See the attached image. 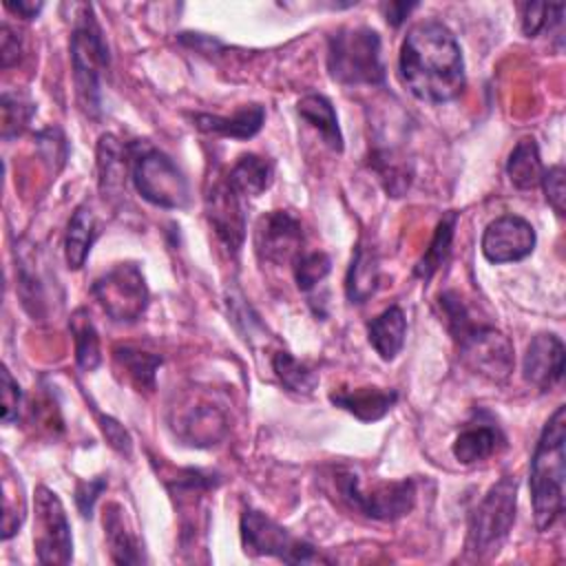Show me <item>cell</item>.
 Masks as SVG:
<instances>
[{"label": "cell", "instance_id": "obj_1", "mask_svg": "<svg viewBox=\"0 0 566 566\" xmlns=\"http://www.w3.org/2000/svg\"><path fill=\"white\" fill-rule=\"evenodd\" d=\"M398 73L409 93L429 104L455 99L464 88L462 49L438 20L413 24L400 46Z\"/></svg>", "mask_w": 566, "mask_h": 566}, {"label": "cell", "instance_id": "obj_2", "mask_svg": "<svg viewBox=\"0 0 566 566\" xmlns=\"http://www.w3.org/2000/svg\"><path fill=\"white\" fill-rule=\"evenodd\" d=\"M566 407L559 405L546 420L531 458L528 484L537 531H548L564 513L566 475Z\"/></svg>", "mask_w": 566, "mask_h": 566}, {"label": "cell", "instance_id": "obj_3", "mask_svg": "<svg viewBox=\"0 0 566 566\" xmlns=\"http://www.w3.org/2000/svg\"><path fill=\"white\" fill-rule=\"evenodd\" d=\"M329 75L347 86L382 84L380 35L369 27H340L327 40Z\"/></svg>", "mask_w": 566, "mask_h": 566}, {"label": "cell", "instance_id": "obj_4", "mask_svg": "<svg viewBox=\"0 0 566 566\" xmlns=\"http://www.w3.org/2000/svg\"><path fill=\"white\" fill-rule=\"evenodd\" d=\"M517 509V480L504 475L493 484L486 495L469 515L467 526V553L475 559H484L500 551L511 533Z\"/></svg>", "mask_w": 566, "mask_h": 566}, {"label": "cell", "instance_id": "obj_5", "mask_svg": "<svg viewBox=\"0 0 566 566\" xmlns=\"http://www.w3.org/2000/svg\"><path fill=\"white\" fill-rule=\"evenodd\" d=\"M71 33V64L75 93L86 115L99 113V82L108 66V49L102 38V29L93 18V9L82 4V15Z\"/></svg>", "mask_w": 566, "mask_h": 566}, {"label": "cell", "instance_id": "obj_6", "mask_svg": "<svg viewBox=\"0 0 566 566\" xmlns=\"http://www.w3.org/2000/svg\"><path fill=\"white\" fill-rule=\"evenodd\" d=\"M130 179L137 192L159 208H184L188 203V181L177 164L161 150L133 144L130 146Z\"/></svg>", "mask_w": 566, "mask_h": 566}, {"label": "cell", "instance_id": "obj_7", "mask_svg": "<svg viewBox=\"0 0 566 566\" xmlns=\"http://www.w3.org/2000/svg\"><path fill=\"white\" fill-rule=\"evenodd\" d=\"M241 542L250 555H270L285 564L327 562L312 544L294 537L287 528L256 509H245L239 522Z\"/></svg>", "mask_w": 566, "mask_h": 566}, {"label": "cell", "instance_id": "obj_8", "mask_svg": "<svg viewBox=\"0 0 566 566\" xmlns=\"http://www.w3.org/2000/svg\"><path fill=\"white\" fill-rule=\"evenodd\" d=\"M340 500L356 513L371 520H398L413 509L416 484L413 480L385 482L365 491L352 471H336L334 475Z\"/></svg>", "mask_w": 566, "mask_h": 566}, {"label": "cell", "instance_id": "obj_9", "mask_svg": "<svg viewBox=\"0 0 566 566\" xmlns=\"http://www.w3.org/2000/svg\"><path fill=\"white\" fill-rule=\"evenodd\" d=\"M91 292L99 307L117 323H133L148 307V285L137 263L113 265L93 281Z\"/></svg>", "mask_w": 566, "mask_h": 566}, {"label": "cell", "instance_id": "obj_10", "mask_svg": "<svg viewBox=\"0 0 566 566\" xmlns=\"http://www.w3.org/2000/svg\"><path fill=\"white\" fill-rule=\"evenodd\" d=\"M33 546L40 564H69L73 557L71 524L60 497L38 486L33 497Z\"/></svg>", "mask_w": 566, "mask_h": 566}, {"label": "cell", "instance_id": "obj_11", "mask_svg": "<svg viewBox=\"0 0 566 566\" xmlns=\"http://www.w3.org/2000/svg\"><path fill=\"white\" fill-rule=\"evenodd\" d=\"M455 345L462 363L471 371L493 382H504L511 376L515 363L513 345L500 329L475 323L460 338H455Z\"/></svg>", "mask_w": 566, "mask_h": 566}, {"label": "cell", "instance_id": "obj_12", "mask_svg": "<svg viewBox=\"0 0 566 566\" xmlns=\"http://www.w3.org/2000/svg\"><path fill=\"white\" fill-rule=\"evenodd\" d=\"M301 245L303 228L294 214L285 210H272L259 219L254 230V250L261 261L276 265L296 261Z\"/></svg>", "mask_w": 566, "mask_h": 566}, {"label": "cell", "instance_id": "obj_13", "mask_svg": "<svg viewBox=\"0 0 566 566\" xmlns=\"http://www.w3.org/2000/svg\"><path fill=\"white\" fill-rule=\"evenodd\" d=\"M535 241V228L526 219L502 214L484 228L480 248L491 263H513L526 259L533 252Z\"/></svg>", "mask_w": 566, "mask_h": 566}, {"label": "cell", "instance_id": "obj_14", "mask_svg": "<svg viewBox=\"0 0 566 566\" xmlns=\"http://www.w3.org/2000/svg\"><path fill=\"white\" fill-rule=\"evenodd\" d=\"M206 214L223 245L239 252L245 239V208L243 197L228 184L226 177L217 179L206 192Z\"/></svg>", "mask_w": 566, "mask_h": 566}, {"label": "cell", "instance_id": "obj_15", "mask_svg": "<svg viewBox=\"0 0 566 566\" xmlns=\"http://www.w3.org/2000/svg\"><path fill=\"white\" fill-rule=\"evenodd\" d=\"M564 354L566 349L559 336L548 332L535 334L522 360V374L526 382H531L539 391L553 389L564 376Z\"/></svg>", "mask_w": 566, "mask_h": 566}, {"label": "cell", "instance_id": "obj_16", "mask_svg": "<svg viewBox=\"0 0 566 566\" xmlns=\"http://www.w3.org/2000/svg\"><path fill=\"white\" fill-rule=\"evenodd\" d=\"M504 447L506 436L500 424H495V420H484L478 416V420L464 424V429L453 440L451 451L460 464H473L491 458Z\"/></svg>", "mask_w": 566, "mask_h": 566}, {"label": "cell", "instance_id": "obj_17", "mask_svg": "<svg viewBox=\"0 0 566 566\" xmlns=\"http://www.w3.org/2000/svg\"><path fill=\"white\" fill-rule=\"evenodd\" d=\"M398 391L396 389H380V387H338L329 394V402L345 409L360 422H376L389 413L396 405Z\"/></svg>", "mask_w": 566, "mask_h": 566}, {"label": "cell", "instance_id": "obj_18", "mask_svg": "<svg viewBox=\"0 0 566 566\" xmlns=\"http://www.w3.org/2000/svg\"><path fill=\"white\" fill-rule=\"evenodd\" d=\"M192 122L201 133H208V135L250 139L261 130V126L265 122V108L261 104H245L232 117L197 113V115H192Z\"/></svg>", "mask_w": 566, "mask_h": 566}, {"label": "cell", "instance_id": "obj_19", "mask_svg": "<svg viewBox=\"0 0 566 566\" xmlns=\"http://www.w3.org/2000/svg\"><path fill=\"white\" fill-rule=\"evenodd\" d=\"M130 168V146H122L113 135H102L97 144L99 190L104 199H115L126 192V172Z\"/></svg>", "mask_w": 566, "mask_h": 566}, {"label": "cell", "instance_id": "obj_20", "mask_svg": "<svg viewBox=\"0 0 566 566\" xmlns=\"http://www.w3.org/2000/svg\"><path fill=\"white\" fill-rule=\"evenodd\" d=\"M380 281V261L376 248L360 239L354 248L347 276H345V294L349 303H365L378 287Z\"/></svg>", "mask_w": 566, "mask_h": 566}, {"label": "cell", "instance_id": "obj_21", "mask_svg": "<svg viewBox=\"0 0 566 566\" xmlns=\"http://www.w3.org/2000/svg\"><path fill=\"white\" fill-rule=\"evenodd\" d=\"M126 511L111 502L104 509V537L108 542V551L115 564H142L146 562L144 548L135 531H130L126 522Z\"/></svg>", "mask_w": 566, "mask_h": 566}, {"label": "cell", "instance_id": "obj_22", "mask_svg": "<svg viewBox=\"0 0 566 566\" xmlns=\"http://www.w3.org/2000/svg\"><path fill=\"white\" fill-rule=\"evenodd\" d=\"M405 334L407 318L398 305L387 307L367 323V340L382 360H394L400 354L405 345Z\"/></svg>", "mask_w": 566, "mask_h": 566}, {"label": "cell", "instance_id": "obj_23", "mask_svg": "<svg viewBox=\"0 0 566 566\" xmlns=\"http://www.w3.org/2000/svg\"><path fill=\"white\" fill-rule=\"evenodd\" d=\"M99 230H97V221L93 210L82 203L73 210L69 226H66V234H64V259L69 270H80L86 263V256L97 239Z\"/></svg>", "mask_w": 566, "mask_h": 566}, {"label": "cell", "instance_id": "obj_24", "mask_svg": "<svg viewBox=\"0 0 566 566\" xmlns=\"http://www.w3.org/2000/svg\"><path fill=\"white\" fill-rule=\"evenodd\" d=\"M272 177H274L272 161L261 155H254V153L241 155L234 161V166L230 168V172L226 175L228 184L241 197H259L263 190L270 188Z\"/></svg>", "mask_w": 566, "mask_h": 566}, {"label": "cell", "instance_id": "obj_25", "mask_svg": "<svg viewBox=\"0 0 566 566\" xmlns=\"http://www.w3.org/2000/svg\"><path fill=\"white\" fill-rule=\"evenodd\" d=\"M506 175L511 184L520 190H533L542 184L544 166L539 159V148L535 137L526 135L513 146L506 161Z\"/></svg>", "mask_w": 566, "mask_h": 566}, {"label": "cell", "instance_id": "obj_26", "mask_svg": "<svg viewBox=\"0 0 566 566\" xmlns=\"http://www.w3.org/2000/svg\"><path fill=\"white\" fill-rule=\"evenodd\" d=\"M296 111H298V115H301L307 124H312V126L321 133L323 142H325L332 150H336V153L343 150V135H340L338 117H336V111H334L332 102H329L325 95L310 93V95L301 97L298 104H296Z\"/></svg>", "mask_w": 566, "mask_h": 566}, {"label": "cell", "instance_id": "obj_27", "mask_svg": "<svg viewBox=\"0 0 566 566\" xmlns=\"http://www.w3.org/2000/svg\"><path fill=\"white\" fill-rule=\"evenodd\" d=\"M455 221H458V214H455V212H447V214L438 221L429 248L424 250V254L418 259V263H416V268H413V274H416L418 279L429 281V279L447 263V259H449V254H451Z\"/></svg>", "mask_w": 566, "mask_h": 566}, {"label": "cell", "instance_id": "obj_28", "mask_svg": "<svg viewBox=\"0 0 566 566\" xmlns=\"http://www.w3.org/2000/svg\"><path fill=\"white\" fill-rule=\"evenodd\" d=\"M69 329H71L73 343H75V363H77V367L84 369V371L97 369V365L102 363L99 336H97V329H95V325H93V321H91V316L84 307H77L71 314Z\"/></svg>", "mask_w": 566, "mask_h": 566}, {"label": "cell", "instance_id": "obj_29", "mask_svg": "<svg viewBox=\"0 0 566 566\" xmlns=\"http://www.w3.org/2000/svg\"><path fill=\"white\" fill-rule=\"evenodd\" d=\"M181 429V436L188 440V444L208 447L214 444L226 433V418L214 407L201 405L186 416Z\"/></svg>", "mask_w": 566, "mask_h": 566}, {"label": "cell", "instance_id": "obj_30", "mask_svg": "<svg viewBox=\"0 0 566 566\" xmlns=\"http://www.w3.org/2000/svg\"><path fill=\"white\" fill-rule=\"evenodd\" d=\"M272 369L276 374V378L281 380V385L287 389V391H294V394H312L318 385V374L307 367L305 363L296 360L292 354L287 352H276L272 356Z\"/></svg>", "mask_w": 566, "mask_h": 566}, {"label": "cell", "instance_id": "obj_31", "mask_svg": "<svg viewBox=\"0 0 566 566\" xmlns=\"http://www.w3.org/2000/svg\"><path fill=\"white\" fill-rule=\"evenodd\" d=\"M115 360L117 365L128 374V378L139 387V389H153L155 387V371L161 365V356L148 354L135 347H115Z\"/></svg>", "mask_w": 566, "mask_h": 566}, {"label": "cell", "instance_id": "obj_32", "mask_svg": "<svg viewBox=\"0 0 566 566\" xmlns=\"http://www.w3.org/2000/svg\"><path fill=\"white\" fill-rule=\"evenodd\" d=\"M11 467L4 464L2 478V539H9L24 520V495L18 478L9 475Z\"/></svg>", "mask_w": 566, "mask_h": 566}, {"label": "cell", "instance_id": "obj_33", "mask_svg": "<svg viewBox=\"0 0 566 566\" xmlns=\"http://www.w3.org/2000/svg\"><path fill=\"white\" fill-rule=\"evenodd\" d=\"M562 13L564 4L548 2H526L522 4V31L526 38H535L539 33H551L557 29L562 33Z\"/></svg>", "mask_w": 566, "mask_h": 566}, {"label": "cell", "instance_id": "obj_34", "mask_svg": "<svg viewBox=\"0 0 566 566\" xmlns=\"http://www.w3.org/2000/svg\"><path fill=\"white\" fill-rule=\"evenodd\" d=\"M0 104H2L0 106L2 108V137L11 139L29 126V122L35 113V104L27 95L9 93V91L2 93Z\"/></svg>", "mask_w": 566, "mask_h": 566}, {"label": "cell", "instance_id": "obj_35", "mask_svg": "<svg viewBox=\"0 0 566 566\" xmlns=\"http://www.w3.org/2000/svg\"><path fill=\"white\" fill-rule=\"evenodd\" d=\"M329 270L332 259L325 252H301L294 261V281L301 292H310L329 274Z\"/></svg>", "mask_w": 566, "mask_h": 566}, {"label": "cell", "instance_id": "obj_36", "mask_svg": "<svg viewBox=\"0 0 566 566\" xmlns=\"http://www.w3.org/2000/svg\"><path fill=\"white\" fill-rule=\"evenodd\" d=\"M566 170L562 164L557 166H551L548 170H544V177H542V184L544 186V195H546V201L553 206V210L564 217V199H566Z\"/></svg>", "mask_w": 566, "mask_h": 566}, {"label": "cell", "instance_id": "obj_37", "mask_svg": "<svg viewBox=\"0 0 566 566\" xmlns=\"http://www.w3.org/2000/svg\"><path fill=\"white\" fill-rule=\"evenodd\" d=\"M20 400H22L20 385L11 378L9 369L2 367V422L4 424H11L13 420H18Z\"/></svg>", "mask_w": 566, "mask_h": 566}, {"label": "cell", "instance_id": "obj_38", "mask_svg": "<svg viewBox=\"0 0 566 566\" xmlns=\"http://www.w3.org/2000/svg\"><path fill=\"white\" fill-rule=\"evenodd\" d=\"M106 489V480L104 478H95V480H88V482H80L77 489H75V502H77V509L84 517H91L93 513V504L95 500L99 497V493Z\"/></svg>", "mask_w": 566, "mask_h": 566}, {"label": "cell", "instance_id": "obj_39", "mask_svg": "<svg viewBox=\"0 0 566 566\" xmlns=\"http://www.w3.org/2000/svg\"><path fill=\"white\" fill-rule=\"evenodd\" d=\"M99 422H102L99 427H102V431H104L108 444H111L115 451L128 455V453H130V447H133V440H130L128 431H126L115 418H111V416H99Z\"/></svg>", "mask_w": 566, "mask_h": 566}, {"label": "cell", "instance_id": "obj_40", "mask_svg": "<svg viewBox=\"0 0 566 566\" xmlns=\"http://www.w3.org/2000/svg\"><path fill=\"white\" fill-rule=\"evenodd\" d=\"M0 57H2V69L13 66L20 60L22 53V44L18 40V35L11 31L9 24H2V46H0Z\"/></svg>", "mask_w": 566, "mask_h": 566}, {"label": "cell", "instance_id": "obj_41", "mask_svg": "<svg viewBox=\"0 0 566 566\" xmlns=\"http://www.w3.org/2000/svg\"><path fill=\"white\" fill-rule=\"evenodd\" d=\"M416 7H418V2H389V4H382V11H385L387 22L398 27L409 15V11H413Z\"/></svg>", "mask_w": 566, "mask_h": 566}, {"label": "cell", "instance_id": "obj_42", "mask_svg": "<svg viewBox=\"0 0 566 566\" xmlns=\"http://www.w3.org/2000/svg\"><path fill=\"white\" fill-rule=\"evenodd\" d=\"M4 7L11 11V13H15V15H20V18H24V20H33V18H38V13L42 11V2H27V0H18V2H4Z\"/></svg>", "mask_w": 566, "mask_h": 566}]
</instances>
